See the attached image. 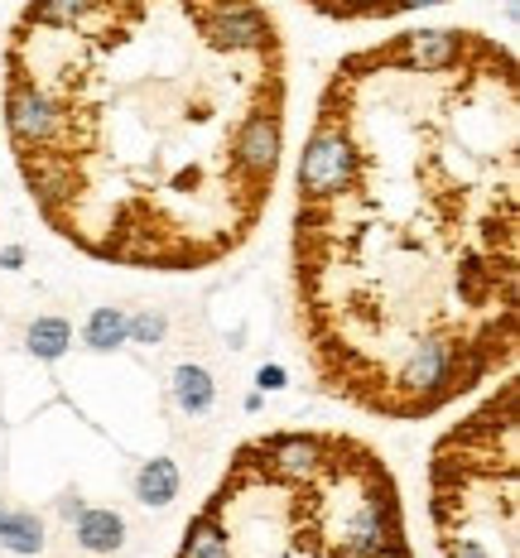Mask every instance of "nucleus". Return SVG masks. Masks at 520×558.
<instances>
[{"mask_svg": "<svg viewBox=\"0 0 520 558\" xmlns=\"http://www.w3.org/2000/svg\"><path fill=\"white\" fill-rule=\"evenodd\" d=\"M299 5L338 25H391V20H409L419 10L453 5V0H299Z\"/></svg>", "mask_w": 520, "mask_h": 558, "instance_id": "5", "label": "nucleus"}, {"mask_svg": "<svg viewBox=\"0 0 520 558\" xmlns=\"http://www.w3.org/2000/svg\"><path fill=\"white\" fill-rule=\"evenodd\" d=\"M136 500H145V506H169V500H179V467H174L169 457L145 462L136 477Z\"/></svg>", "mask_w": 520, "mask_h": 558, "instance_id": "10", "label": "nucleus"}, {"mask_svg": "<svg viewBox=\"0 0 520 558\" xmlns=\"http://www.w3.org/2000/svg\"><path fill=\"white\" fill-rule=\"evenodd\" d=\"M0 549L25 558L43 549V524L35 510H0Z\"/></svg>", "mask_w": 520, "mask_h": 558, "instance_id": "9", "label": "nucleus"}, {"mask_svg": "<svg viewBox=\"0 0 520 558\" xmlns=\"http://www.w3.org/2000/svg\"><path fill=\"white\" fill-rule=\"evenodd\" d=\"M164 332V318H150V314H140L136 322H130V338H140V342H154Z\"/></svg>", "mask_w": 520, "mask_h": 558, "instance_id": "12", "label": "nucleus"}, {"mask_svg": "<svg viewBox=\"0 0 520 558\" xmlns=\"http://www.w3.org/2000/svg\"><path fill=\"white\" fill-rule=\"evenodd\" d=\"M0 126L63 245L198 275L256 237L280 188L290 43L265 0H25Z\"/></svg>", "mask_w": 520, "mask_h": 558, "instance_id": "2", "label": "nucleus"}, {"mask_svg": "<svg viewBox=\"0 0 520 558\" xmlns=\"http://www.w3.org/2000/svg\"><path fill=\"white\" fill-rule=\"evenodd\" d=\"M25 347L35 352L39 362H59V356L73 347V322L59 318V314L35 318V322H29V332H25Z\"/></svg>", "mask_w": 520, "mask_h": 558, "instance_id": "8", "label": "nucleus"}, {"mask_svg": "<svg viewBox=\"0 0 520 558\" xmlns=\"http://www.w3.org/2000/svg\"><path fill=\"white\" fill-rule=\"evenodd\" d=\"M174 558H419L376 443L347 429L251 433L227 457Z\"/></svg>", "mask_w": 520, "mask_h": 558, "instance_id": "3", "label": "nucleus"}, {"mask_svg": "<svg viewBox=\"0 0 520 558\" xmlns=\"http://www.w3.org/2000/svg\"><path fill=\"white\" fill-rule=\"evenodd\" d=\"M439 558H520V381L511 371L429 448Z\"/></svg>", "mask_w": 520, "mask_h": 558, "instance_id": "4", "label": "nucleus"}, {"mask_svg": "<svg viewBox=\"0 0 520 558\" xmlns=\"http://www.w3.org/2000/svg\"><path fill=\"white\" fill-rule=\"evenodd\" d=\"M87 347H97V352H112L121 347V342L130 338V318L121 314V308H97L92 318H87Z\"/></svg>", "mask_w": 520, "mask_h": 558, "instance_id": "11", "label": "nucleus"}, {"mask_svg": "<svg viewBox=\"0 0 520 558\" xmlns=\"http://www.w3.org/2000/svg\"><path fill=\"white\" fill-rule=\"evenodd\" d=\"M73 540L83 544L87 554H116L121 544H126V520L106 506H87V510H77Z\"/></svg>", "mask_w": 520, "mask_h": 558, "instance_id": "6", "label": "nucleus"}, {"mask_svg": "<svg viewBox=\"0 0 520 558\" xmlns=\"http://www.w3.org/2000/svg\"><path fill=\"white\" fill-rule=\"evenodd\" d=\"M0 510H5V506H0Z\"/></svg>", "mask_w": 520, "mask_h": 558, "instance_id": "13", "label": "nucleus"}, {"mask_svg": "<svg viewBox=\"0 0 520 558\" xmlns=\"http://www.w3.org/2000/svg\"><path fill=\"white\" fill-rule=\"evenodd\" d=\"M174 400H179V409H188V415H207L217 400V385H213V371L207 366H179L174 371Z\"/></svg>", "mask_w": 520, "mask_h": 558, "instance_id": "7", "label": "nucleus"}, {"mask_svg": "<svg viewBox=\"0 0 520 558\" xmlns=\"http://www.w3.org/2000/svg\"><path fill=\"white\" fill-rule=\"evenodd\" d=\"M290 314L328 400L424 423L516 366L520 63L472 25L342 53L294 160Z\"/></svg>", "mask_w": 520, "mask_h": 558, "instance_id": "1", "label": "nucleus"}]
</instances>
